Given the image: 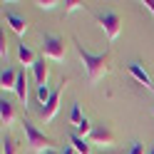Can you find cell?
<instances>
[{
    "label": "cell",
    "instance_id": "1",
    "mask_svg": "<svg viewBox=\"0 0 154 154\" xmlns=\"http://www.w3.org/2000/svg\"><path fill=\"white\" fill-rule=\"evenodd\" d=\"M75 50H77V55H80V62H82L85 72H87V80H90L92 85L100 82L102 77L109 72V57H112L109 50H104L102 55H92V52H87V50L82 47L80 40H75Z\"/></svg>",
    "mask_w": 154,
    "mask_h": 154
},
{
    "label": "cell",
    "instance_id": "2",
    "mask_svg": "<svg viewBox=\"0 0 154 154\" xmlns=\"http://www.w3.org/2000/svg\"><path fill=\"white\" fill-rule=\"evenodd\" d=\"M23 132H25L27 147H30L32 152H37V154L42 152V154H45V152H50V149H52V144H55V142L47 137L45 132H40V129H37L32 122H27V119H25V122H23Z\"/></svg>",
    "mask_w": 154,
    "mask_h": 154
},
{
    "label": "cell",
    "instance_id": "3",
    "mask_svg": "<svg viewBox=\"0 0 154 154\" xmlns=\"http://www.w3.org/2000/svg\"><path fill=\"white\" fill-rule=\"evenodd\" d=\"M94 17H97L100 27L104 30V35H107V40H109V42L117 40L119 32H122V17H119L117 13H97Z\"/></svg>",
    "mask_w": 154,
    "mask_h": 154
},
{
    "label": "cell",
    "instance_id": "4",
    "mask_svg": "<svg viewBox=\"0 0 154 154\" xmlns=\"http://www.w3.org/2000/svg\"><path fill=\"white\" fill-rule=\"evenodd\" d=\"M65 55H67V50H65V40L62 37H55V35H45L42 37V57L47 60H55V62H62L65 60Z\"/></svg>",
    "mask_w": 154,
    "mask_h": 154
},
{
    "label": "cell",
    "instance_id": "5",
    "mask_svg": "<svg viewBox=\"0 0 154 154\" xmlns=\"http://www.w3.org/2000/svg\"><path fill=\"white\" fill-rule=\"evenodd\" d=\"M70 85V80H62L60 82V87H57L55 92H52V97H50V102L45 104V107H40V117L45 119V122H52L55 119V114H57V109H60V94H62V90Z\"/></svg>",
    "mask_w": 154,
    "mask_h": 154
},
{
    "label": "cell",
    "instance_id": "6",
    "mask_svg": "<svg viewBox=\"0 0 154 154\" xmlns=\"http://www.w3.org/2000/svg\"><path fill=\"white\" fill-rule=\"evenodd\" d=\"M127 72L134 77V80H137L139 85H144V87H147L152 94H154V82H152V77H149V72L144 70V67L139 65V62H129L127 65Z\"/></svg>",
    "mask_w": 154,
    "mask_h": 154
},
{
    "label": "cell",
    "instance_id": "7",
    "mask_svg": "<svg viewBox=\"0 0 154 154\" xmlns=\"http://www.w3.org/2000/svg\"><path fill=\"white\" fill-rule=\"evenodd\" d=\"M90 142L92 144H102V147H112L114 144V134H112V129L109 127H94L92 129V134H90Z\"/></svg>",
    "mask_w": 154,
    "mask_h": 154
},
{
    "label": "cell",
    "instance_id": "8",
    "mask_svg": "<svg viewBox=\"0 0 154 154\" xmlns=\"http://www.w3.org/2000/svg\"><path fill=\"white\" fill-rule=\"evenodd\" d=\"M32 75H35L37 87H47V80H50V67H47V60H45V57H37V62L32 65Z\"/></svg>",
    "mask_w": 154,
    "mask_h": 154
},
{
    "label": "cell",
    "instance_id": "9",
    "mask_svg": "<svg viewBox=\"0 0 154 154\" xmlns=\"http://www.w3.org/2000/svg\"><path fill=\"white\" fill-rule=\"evenodd\" d=\"M5 23L10 25V30L15 35H25L27 32V20L23 15H17V13H5Z\"/></svg>",
    "mask_w": 154,
    "mask_h": 154
},
{
    "label": "cell",
    "instance_id": "10",
    "mask_svg": "<svg viewBox=\"0 0 154 154\" xmlns=\"http://www.w3.org/2000/svg\"><path fill=\"white\" fill-rule=\"evenodd\" d=\"M0 122H3V127H10V124L15 122V107L10 100H0Z\"/></svg>",
    "mask_w": 154,
    "mask_h": 154
},
{
    "label": "cell",
    "instance_id": "11",
    "mask_svg": "<svg viewBox=\"0 0 154 154\" xmlns=\"http://www.w3.org/2000/svg\"><path fill=\"white\" fill-rule=\"evenodd\" d=\"M70 144H72V149L77 152V154H92V142L90 139H85V137H80V134H70Z\"/></svg>",
    "mask_w": 154,
    "mask_h": 154
},
{
    "label": "cell",
    "instance_id": "12",
    "mask_svg": "<svg viewBox=\"0 0 154 154\" xmlns=\"http://www.w3.org/2000/svg\"><path fill=\"white\" fill-rule=\"evenodd\" d=\"M15 92H17V100L25 104L27 109V77H25V70H17V85H15Z\"/></svg>",
    "mask_w": 154,
    "mask_h": 154
},
{
    "label": "cell",
    "instance_id": "13",
    "mask_svg": "<svg viewBox=\"0 0 154 154\" xmlns=\"http://www.w3.org/2000/svg\"><path fill=\"white\" fill-rule=\"evenodd\" d=\"M17 60H20L25 67H32V65L37 62V57H35V52H32L25 42H20V45H17Z\"/></svg>",
    "mask_w": 154,
    "mask_h": 154
},
{
    "label": "cell",
    "instance_id": "14",
    "mask_svg": "<svg viewBox=\"0 0 154 154\" xmlns=\"http://www.w3.org/2000/svg\"><path fill=\"white\" fill-rule=\"evenodd\" d=\"M15 85H17V70H3V77H0V87H3V92L15 90Z\"/></svg>",
    "mask_w": 154,
    "mask_h": 154
},
{
    "label": "cell",
    "instance_id": "15",
    "mask_svg": "<svg viewBox=\"0 0 154 154\" xmlns=\"http://www.w3.org/2000/svg\"><path fill=\"white\" fill-rule=\"evenodd\" d=\"M92 129H94V124L87 119V117H85L80 124H77V127H75V134H80V137H85V139H90V134H92Z\"/></svg>",
    "mask_w": 154,
    "mask_h": 154
},
{
    "label": "cell",
    "instance_id": "16",
    "mask_svg": "<svg viewBox=\"0 0 154 154\" xmlns=\"http://www.w3.org/2000/svg\"><path fill=\"white\" fill-rule=\"evenodd\" d=\"M3 154H17V144L10 134H5L3 137Z\"/></svg>",
    "mask_w": 154,
    "mask_h": 154
},
{
    "label": "cell",
    "instance_id": "17",
    "mask_svg": "<svg viewBox=\"0 0 154 154\" xmlns=\"http://www.w3.org/2000/svg\"><path fill=\"white\" fill-rule=\"evenodd\" d=\"M62 8H65V15H70V13H75V10H82L85 3H82V0H65Z\"/></svg>",
    "mask_w": 154,
    "mask_h": 154
},
{
    "label": "cell",
    "instance_id": "18",
    "mask_svg": "<svg viewBox=\"0 0 154 154\" xmlns=\"http://www.w3.org/2000/svg\"><path fill=\"white\" fill-rule=\"evenodd\" d=\"M35 94H37V102H40L42 107H45V104L50 102V97H52V92L47 90V87H37V92H35Z\"/></svg>",
    "mask_w": 154,
    "mask_h": 154
},
{
    "label": "cell",
    "instance_id": "19",
    "mask_svg": "<svg viewBox=\"0 0 154 154\" xmlns=\"http://www.w3.org/2000/svg\"><path fill=\"white\" fill-rule=\"evenodd\" d=\"M70 119H72V124H75V127H77V124H80L85 117H82V109H80V104H75V107H72V112H70Z\"/></svg>",
    "mask_w": 154,
    "mask_h": 154
},
{
    "label": "cell",
    "instance_id": "20",
    "mask_svg": "<svg viewBox=\"0 0 154 154\" xmlns=\"http://www.w3.org/2000/svg\"><path fill=\"white\" fill-rule=\"evenodd\" d=\"M35 5L42 8V10H52L55 5H62V3H57V0H35Z\"/></svg>",
    "mask_w": 154,
    "mask_h": 154
},
{
    "label": "cell",
    "instance_id": "21",
    "mask_svg": "<svg viewBox=\"0 0 154 154\" xmlns=\"http://www.w3.org/2000/svg\"><path fill=\"white\" fill-rule=\"evenodd\" d=\"M147 152H149V149H144V144H142V142H134L132 147H129L127 154H147Z\"/></svg>",
    "mask_w": 154,
    "mask_h": 154
},
{
    "label": "cell",
    "instance_id": "22",
    "mask_svg": "<svg viewBox=\"0 0 154 154\" xmlns=\"http://www.w3.org/2000/svg\"><path fill=\"white\" fill-rule=\"evenodd\" d=\"M0 55H3V60L8 57V40H5V32L0 35Z\"/></svg>",
    "mask_w": 154,
    "mask_h": 154
},
{
    "label": "cell",
    "instance_id": "23",
    "mask_svg": "<svg viewBox=\"0 0 154 154\" xmlns=\"http://www.w3.org/2000/svg\"><path fill=\"white\" fill-rule=\"evenodd\" d=\"M142 5H144V8H147V10H149V13L154 15V0H144V3H142Z\"/></svg>",
    "mask_w": 154,
    "mask_h": 154
},
{
    "label": "cell",
    "instance_id": "24",
    "mask_svg": "<svg viewBox=\"0 0 154 154\" xmlns=\"http://www.w3.org/2000/svg\"><path fill=\"white\" fill-rule=\"evenodd\" d=\"M60 154H77V152H75V149H72V147H65V149H62V152H60Z\"/></svg>",
    "mask_w": 154,
    "mask_h": 154
},
{
    "label": "cell",
    "instance_id": "25",
    "mask_svg": "<svg viewBox=\"0 0 154 154\" xmlns=\"http://www.w3.org/2000/svg\"><path fill=\"white\" fill-rule=\"evenodd\" d=\"M45 154H60V152H55V149H50V152H45Z\"/></svg>",
    "mask_w": 154,
    "mask_h": 154
},
{
    "label": "cell",
    "instance_id": "26",
    "mask_svg": "<svg viewBox=\"0 0 154 154\" xmlns=\"http://www.w3.org/2000/svg\"><path fill=\"white\" fill-rule=\"evenodd\" d=\"M147 154H154V144H152V147H149V152H147Z\"/></svg>",
    "mask_w": 154,
    "mask_h": 154
},
{
    "label": "cell",
    "instance_id": "27",
    "mask_svg": "<svg viewBox=\"0 0 154 154\" xmlns=\"http://www.w3.org/2000/svg\"><path fill=\"white\" fill-rule=\"evenodd\" d=\"M107 154H109V152H107Z\"/></svg>",
    "mask_w": 154,
    "mask_h": 154
},
{
    "label": "cell",
    "instance_id": "28",
    "mask_svg": "<svg viewBox=\"0 0 154 154\" xmlns=\"http://www.w3.org/2000/svg\"><path fill=\"white\" fill-rule=\"evenodd\" d=\"M152 112H154V109H152Z\"/></svg>",
    "mask_w": 154,
    "mask_h": 154
}]
</instances>
